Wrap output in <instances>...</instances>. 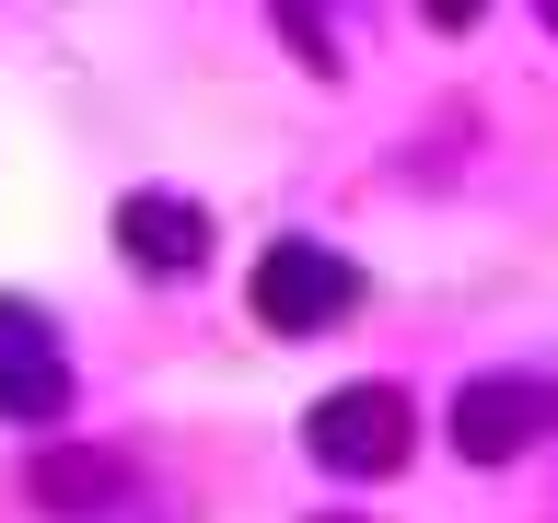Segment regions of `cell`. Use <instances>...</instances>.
Wrapping results in <instances>:
<instances>
[{
  "mask_svg": "<svg viewBox=\"0 0 558 523\" xmlns=\"http://www.w3.org/2000/svg\"><path fill=\"white\" fill-rule=\"evenodd\" d=\"M24 488H35V512H70V523H94V512H117V500H129L117 453H94V442H47Z\"/></svg>",
  "mask_w": 558,
  "mask_h": 523,
  "instance_id": "cell-6",
  "label": "cell"
},
{
  "mask_svg": "<svg viewBox=\"0 0 558 523\" xmlns=\"http://www.w3.org/2000/svg\"><path fill=\"white\" fill-rule=\"evenodd\" d=\"M326 523H349V512H326Z\"/></svg>",
  "mask_w": 558,
  "mask_h": 523,
  "instance_id": "cell-10",
  "label": "cell"
},
{
  "mask_svg": "<svg viewBox=\"0 0 558 523\" xmlns=\"http://www.w3.org/2000/svg\"><path fill=\"white\" fill-rule=\"evenodd\" d=\"M244 303H256V326H268V338H314V326H338L349 303H361V268H349L338 244H268V256H256V291H244Z\"/></svg>",
  "mask_w": 558,
  "mask_h": 523,
  "instance_id": "cell-3",
  "label": "cell"
},
{
  "mask_svg": "<svg viewBox=\"0 0 558 523\" xmlns=\"http://www.w3.org/2000/svg\"><path fill=\"white\" fill-rule=\"evenodd\" d=\"M477 12H488V0H418V24H430V35H465Z\"/></svg>",
  "mask_w": 558,
  "mask_h": 523,
  "instance_id": "cell-8",
  "label": "cell"
},
{
  "mask_svg": "<svg viewBox=\"0 0 558 523\" xmlns=\"http://www.w3.org/2000/svg\"><path fill=\"white\" fill-rule=\"evenodd\" d=\"M442 430L465 465H512V453H535L558 430V384L547 373H477V384H453Z\"/></svg>",
  "mask_w": 558,
  "mask_h": 523,
  "instance_id": "cell-2",
  "label": "cell"
},
{
  "mask_svg": "<svg viewBox=\"0 0 558 523\" xmlns=\"http://www.w3.org/2000/svg\"><path fill=\"white\" fill-rule=\"evenodd\" d=\"M535 12H547V24H558V0H535Z\"/></svg>",
  "mask_w": 558,
  "mask_h": 523,
  "instance_id": "cell-9",
  "label": "cell"
},
{
  "mask_svg": "<svg viewBox=\"0 0 558 523\" xmlns=\"http://www.w3.org/2000/svg\"><path fill=\"white\" fill-rule=\"evenodd\" d=\"M408 396L396 384H338V396H314V418H303V453L326 465V477H396L408 465Z\"/></svg>",
  "mask_w": 558,
  "mask_h": 523,
  "instance_id": "cell-1",
  "label": "cell"
},
{
  "mask_svg": "<svg viewBox=\"0 0 558 523\" xmlns=\"http://www.w3.org/2000/svg\"><path fill=\"white\" fill-rule=\"evenodd\" d=\"M279 24H291V47H303V70H338V35H326V12L314 0H268Z\"/></svg>",
  "mask_w": 558,
  "mask_h": 523,
  "instance_id": "cell-7",
  "label": "cell"
},
{
  "mask_svg": "<svg viewBox=\"0 0 558 523\" xmlns=\"http://www.w3.org/2000/svg\"><path fill=\"white\" fill-rule=\"evenodd\" d=\"M117 244H129L140 279H186L209 256V221L174 198V186H129V198H117Z\"/></svg>",
  "mask_w": 558,
  "mask_h": 523,
  "instance_id": "cell-5",
  "label": "cell"
},
{
  "mask_svg": "<svg viewBox=\"0 0 558 523\" xmlns=\"http://www.w3.org/2000/svg\"><path fill=\"white\" fill-rule=\"evenodd\" d=\"M0 418L12 430H59L70 418V361L47 349V326L24 303H0Z\"/></svg>",
  "mask_w": 558,
  "mask_h": 523,
  "instance_id": "cell-4",
  "label": "cell"
}]
</instances>
